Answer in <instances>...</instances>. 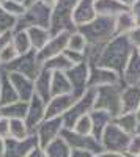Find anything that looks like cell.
Masks as SVG:
<instances>
[{
	"instance_id": "6da1fadb",
	"label": "cell",
	"mask_w": 140,
	"mask_h": 157,
	"mask_svg": "<svg viewBox=\"0 0 140 157\" xmlns=\"http://www.w3.org/2000/svg\"><path fill=\"white\" fill-rule=\"evenodd\" d=\"M134 49L135 47L131 44L128 35L115 36L103 49V52H101V55H99V60L96 63V66H101V68H106L109 71H113L115 74H118L120 78H121L123 71L126 68V64H128Z\"/></svg>"
},
{
	"instance_id": "7a4b0ae2",
	"label": "cell",
	"mask_w": 140,
	"mask_h": 157,
	"mask_svg": "<svg viewBox=\"0 0 140 157\" xmlns=\"http://www.w3.org/2000/svg\"><path fill=\"white\" fill-rule=\"evenodd\" d=\"M87 39V44L90 47L104 49L113 38L117 36L115 33V19L98 16L93 22L84 25L77 29Z\"/></svg>"
},
{
	"instance_id": "3957f363",
	"label": "cell",
	"mask_w": 140,
	"mask_h": 157,
	"mask_svg": "<svg viewBox=\"0 0 140 157\" xmlns=\"http://www.w3.org/2000/svg\"><path fill=\"white\" fill-rule=\"evenodd\" d=\"M124 85L120 82L117 85H106L96 88L95 110L107 112L113 120L121 115V93Z\"/></svg>"
},
{
	"instance_id": "277c9868",
	"label": "cell",
	"mask_w": 140,
	"mask_h": 157,
	"mask_svg": "<svg viewBox=\"0 0 140 157\" xmlns=\"http://www.w3.org/2000/svg\"><path fill=\"white\" fill-rule=\"evenodd\" d=\"M50 21H52V8L38 2L33 6L25 10L24 16L18 19L14 32H27L32 27L50 29Z\"/></svg>"
},
{
	"instance_id": "5b68a950",
	"label": "cell",
	"mask_w": 140,
	"mask_h": 157,
	"mask_svg": "<svg viewBox=\"0 0 140 157\" xmlns=\"http://www.w3.org/2000/svg\"><path fill=\"white\" fill-rule=\"evenodd\" d=\"M79 0H58L52 10V21H50V35H57L60 32H76V25L72 22V11Z\"/></svg>"
},
{
	"instance_id": "8992f818",
	"label": "cell",
	"mask_w": 140,
	"mask_h": 157,
	"mask_svg": "<svg viewBox=\"0 0 140 157\" xmlns=\"http://www.w3.org/2000/svg\"><path fill=\"white\" fill-rule=\"evenodd\" d=\"M129 134H126L124 130H121L115 123H110L107 129L104 130L103 137H101V145H103L104 151L109 152H121V154H128L129 148V141H131Z\"/></svg>"
},
{
	"instance_id": "52a82bcc",
	"label": "cell",
	"mask_w": 140,
	"mask_h": 157,
	"mask_svg": "<svg viewBox=\"0 0 140 157\" xmlns=\"http://www.w3.org/2000/svg\"><path fill=\"white\" fill-rule=\"evenodd\" d=\"M95 98H96V91L93 88H88L87 93L76 101V104L69 109V112L63 116V124L65 129H74L76 123H77L82 116L90 115L95 110Z\"/></svg>"
},
{
	"instance_id": "ba28073f",
	"label": "cell",
	"mask_w": 140,
	"mask_h": 157,
	"mask_svg": "<svg viewBox=\"0 0 140 157\" xmlns=\"http://www.w3.org/2000/svg\"><path fill=\"white\" fill-rule=\"evenodd\" d=\"M41 68H43V64L38 60V54L35 50L29 52L25 55H19L14 61H11L6 66H2V69H5L6 72H19L25 77L32 78L33 82L38 77V74H40Z\"/></svg>"
},
{
	"instance_id": "9c48e42d",
	"label": "cell",
	"mask_w": 140,
	"mask_h": 157,
	"mask_svg": "<svg viewBox=\"0 0 140 157\" xmlns=\"http://www.w3.org/2000/svg\"><path fill=\"white\" fill-rule=\"evenodd\" d=\"M60 137L68 143V146L71 149H79V151H87L93 155H98L101 152H104V148L101 145V141H98L93 135H80L77 132H74L71 129H63Z\"/></svg>"
},
{
	"instance_id": "30bf717a",
	"label": "cell",
	"mask_w": 140,
	"mask_h": 157,
	"mask_svg": "<svg viewBox=\"0 0 140 157\" xmlns=\"http://www.w3.org/2000/svg\"><path fill=\"white\" fill-rule=\"evenodd\" d=\"M71 86H72V96L76 99H80L88 90V77H90V66L88 63H80L72 66L68 72H66Z\"/></svg>"
},
{
	"instance_id": "8fae6325",
	"label": "cell",
	"mask_w": 140,
	"mask_h": 157,
	"mask_svg": "<svg viewBox=\"0 0 140 157\" xmlns=\"http://www.w3.org/2000/svg\"><path fill=\"white\" fill-rule=\"evenodd\" d=\"M71 32H60L57 35H52V38L49 39V43L44 46V49H41L38 54V60L40 63H46L47 60L54 58L57 55H61L63 52L68 49V39H69Z\"/></svg>"
},
{
	"instance_id": "7c38bea8",
	"label": "cell",
	"mask_w": 140,
	"mask_h": 157,
	"mask_svg": "<svg viewBox=\"0 0 140 157\" xmlns=\"http://www.w3.org/2000/svg\"><path fill=\"white\" fill-rule=\"evenodd\" d=\"M63 129H65L63 118H50V120H44L40 124V127L36 129V137H38V141H40V146L46 148L49 143H52L55 138L60 137Z\"/></svg>"
},
{
	"instance_id": "4fadbf2b",
	"label": "cell",
	"mask_w": 140,
	"mask_h": 157,
	"mask_svg": "<svg viewBox=\"0 0 140 157\" xmlns=\"http://www.w3.org/2000/svg\"><path fill=\"white\" fill-rule=\"evenodd\" d=\"M46 107H47V104L36 94L29 101V112L24 121L27 124L30 134H36V129L46 120Z\"/></svg>"
},
{
	"instance_id": "5bb4252c",
	"label": "cell",
	"mask_w": 140,
	"mask_h": 157,
	"mask_svg": "<svg viewBox=\"0 0 140 157\" xmlns=\"http://www.w3.org/2000/svg\"><path fill=\"white\" fill-rule=\"evenodd\" d=\"M40 145L36 134H32L25 140H14L6 138L5 140V155L3 157H27L29 152Z\"/></svg>"
},
{
	"instance_id": "9a60e30c",
	"label": "cell",
	"mask_w": 140,
	"mask_h": 157,
	"mask_svg": "<svg viewBox=\"0 0 140 157\" xmlns=\"http://www.w3.org/2000/svg\"><path fill=\"white\" fill-rule=\"evenodd\" d=\"M90 66V77H88V88H99L106 85H117L121 82V78L118 74L113 71H109L106 68L96 66V64H88Z\"/></svg>"
},
{
	"instance_id": "2e32d148",
	"label": "cell",
	"mask_w": 140,
	"mask_h": 157,
	"mask_svg": "<svg viewBox=\"0 0 140 157\" xmlns=\"http://www.w3.org/2000/svg\"><path fill=\"white\" fill-rule=\"evenodd\" d=\"M76 99L72 94H63V96H54L47 102L46 107V120H50V118H63L69 109L76 104Z\"/></svg>"
},
{
	"instance_id": "e0dca14e",
	"label": "cell",
	"mask_w": 140,
	"mask_h": 157,
	"mask_svg": "<svg viewBox=\"0 0 140 157\" xmlns=\"http://www.w3.org/2000/svg\"><path fill=\"white\" fill-rule=\"evenodd\" d=\"M98 17V13L95 8V0H79L72 11V22L76 25V30L79 27L93 22Z\"/></svg>"
},
{
	"instance_id": "ac0fdd59",
	"label": "cell",
	"mask_w": 140,
	"mask_h": 157,
	"mask_svg": "<svg viewBox=\"0 0 140 157\" xmlns=\"http://www.w3.org/2000/svg\"><path fill=\"white\" fill-rule=\"evenodd\" d=\"M8 75H10V80L13 86H14L19 99L29 102L35 96V82L19 72H8Z\"/></svg>"
},
{
	"instance_id": "d6986e66",
	"label": "cell",
	"mask_w": 140,
	"mask_h": 157,
	"mask_svg": "<svg viewBox=\"0 0 140 157\" xmlns=\"http://www.w3.org/2000/svg\"><path fill=\"white\" fill-rule=\"evenodd\" d=\"M121 83L124 86H135L140 85V54L138 50L134 49L131 54V58L126 64V68L121 75Z\"/></svg>"
},
{
	"instance_id": "ffe728a7",
	"label": "cell",
	"mask_w": 140,
	"mask_h": 157,
	"mask_svg": "<svg viewBox=\"0 0 140 157\" xmlns=\"http://www.w3.org/2000/svg\"><path fill=\"white\" fill-rule=\"evenodd\" d=\"M140 105V85L124 86L121 93V113H135Z\"/></svg>"
},
{
	"instance_id": "44dd1931",
	"label": "cell",
	"mask_w": 140,
	"mask_h": 157,
	"mask_svg": "<svg viewBox=\"0 0 140 157\" xmlns=\"http://www.w3.org/2000/svg\"><path fill=\"white\" fill-rule=\"evenodd\" d=\"M16 101H21V99L10 80V75L5 69L0 68V107L10 105V104L16 102Z\"/></svg>"
},
{
	"instance_id": "7402d4cb",
	"label": "cell",
	"mask_w": 140,
	"mask_h": 157,
	"mask_svg": "<svg viewBox=\"0 0 140 157\" xmlns=\"http://www.w3.org/2000/svg\"><path fill=\"white\" fill-rule=\"evenodd\" d=\"M95 8L98 16H106L113 19L120 16L121 13L129 11V8L124 6L120 0H95Z\"/></svg>"
},
{
	"instance_id": "603a6c76",
	"label": "cell",
	"mask_w": 140,
	"mask_h": 157,
	"mask_svg": "<svg viewBox=\"0 0 140 157\" xmlns=\"http://www.w3.org/2000/svg\"><path fill=\"white\" fill-rule=\"evenodd\" d=\"M50 85H52V71L41 68L38 77L35 78V94L40 96L46 104L52 99L50 94Z\"/></svg>"
},
{
	"instance_id": "cb8c5ba5",
	"label": "cell",
	"mask_w": 140,
	"mask_h": 157,
	"mask_svg": "<svg viewBox=\"0 0 140 157\" xmlns=\"http://www.w3.org/2000/svg\"><path fill=\"white\" fill-rule=\"evenodd\" d=\"M90 118H91V135L101 141V137H103L104 130L107 129V126L113 121V118L107 113V112H103V110H93L90 113Z\"/></svg>"
},
{
	"instance_id": "d4e9b609",
	"label": "cell",
	"mask_w": 140,
	"mask_h": 157,
	"mask_svg": "<svg viewBox=\"0 0 140 157\" xmlns=\"http://www.w3.org/2000/svg\"><path fill=\"white\" fill-rule=\"evenodd\" d=\"M50 94L54 96H63V94H72V86L66 75V72L55 71L52 72V85H50Z\"/></svg>"
},
{
	"instance_id": "484cf974",
	"label": "cell",
	"mask_w": 140,
	"mask_h": 157,
	"mask_svg": "<svg viewBox=\"0 0 140 157\" xmlns=\"http://www.w3.org/2000/svg\"><path fill=\"white\" fill-rule=\"evenodd\" d=\"M29 112V102L25 101H16L10 105L0 107V113L6 120H25Z\"/></svg>"
},
{
	"instance_id": "4316f807",
	"label": "cell",
	"mask_w": 140,
	"mask_h": 157,
	"mask_svg": "<svg viewBox=\"0 0 140 157\" xmlns=\"http://www.w3.org/2000/svg\"><path fill=\"white\" fill-rule=\"evenodd\" d=\"M30 43H32V49L35 52H40L41 49H44V46L49 43V39L52 38L49 29H43V27H32L27 30Z\"/></svg>"
},
{
	"instance_id": "83f0119b",
	"label": "cell",
	"mask_w": 140,
	"mask_h": 157,
	"mask_svg": "<svg viewBox=\"0 0 140 157\" xmlns=\"http://www.w3.org/2000/svg\"><path fill=\"white\" fill-rule=\"evenodd\" d=\"M113 123L129 135L137 134V129H138V124H140L135 113H121L120 116H117L115 120H113Z\"/></svg>"
},
{
	"instance_id": "f1b7e54d",
	"label": "cell",
	"mask_w": 140,
	"mask_h": 157,
	"mask_svg": "<svg viewBox=\"0 0 140 157\" xmlns=\"http://www.w3.org/2000/svg\"><path fill=\"white\" fill-rule=\"evenodd\" d=\"M44 151H46L47 157H71L72 149L68 146V143L61 137H58L52 143H49V145L44 148Z\"/></svg>"
},
{
	"instance_id": "f546056e",
	"label": "cell",
	"mask_w": 140,
	"mask_h": 157,
	"mask_svg": "<svg viewBox=\"0 0 140 157\" xmlns=\"http://www.w3.org/2000/svg\"><path fill=\"white\" fill-rule=\"evenodd\" d=\"M135 27H137L135 21H134V17H132V14L129 11L121 13L120 16L115 17V33H117V36H120V35H129Z\"/></svg>"
},
{
	"instance_id": "4dcf8cb0",
	"label": "cell",
	"mask_w": 140,
	"mask_h": 157,
	"mask_svg": "<svg viewBox=\"0 0 140 157\" xmlns=\"http://www.w3.org/2000/svg\"><path fill=\"white\" fill-rule=\"evenodd\" d=\"M13 47L16 49L18 55H25L32 52V43H30V38L27 32H14L13 35Z\"/></svg>"
},
{
	"instance_id": "1f68e13d",
	"label": "cell",
	"mask_w": 140,
	"mask_h": 157,
	"mask_svg": "<svg viewBox=\"0 0 140 157\" xmlns=\"http://www.w3.org/2000/svg\"><path fill=\"white\" fill-rule=\"evenodd\" d=\"M72 66H74V64L65 57V54L57 55V57H54V58L47 60L46 63H43V68H46V69H49V71H52V72H55V71L68 72Z\"/></svg>"
},
{
	"instance_id": "d6a6232c",
	"label": "cell",
	"mask_w": 140,
	"mask_h": 157,
	"mask_svg": "<svg viewBox=\"0 0 140 157\" xmlns=\"http://www.w3.org/2000/svg\"><path fill=\"white\" fill-rule=\"evenodd\" d=\"M30 130L24 120H10V138L14 140H25L30 137Z\"/></svg>"
},
{
	"instance_id": "836d02e7",
	"label": "cell",
	"mask_w": 140,
	"mask_h": 157,
	"mask_svg": "<svg viewBox=\"0 0 140 157\" xmlns=\"http://www.w3.org/2000/svg\"><path fill=\"white\" fill-rule=\"evenodd\" d=\"M87 47H88V44H87L85 36L79 30L71 32L69 39H68V49L69 50H74V52H82V54H85Z\"/></svg>"
},
{
	"instance_id": "e575fe53",
	"label": "cell",
	"mask_w": 140,
	"mask_h": 157,
	"mask_svg": "<svg viewBox=\"0 0 140 157\" xmlns=\"http://www.w3.org/2000/svg\"><path fill=\"white\" fill-rule=\"evenodd\" d=\"M18 19L14 16H11L10 13L5 11V8L0 5V33L5 32H14Z\"/></svg>"
},
{
	"instance_id": "d590c367",
	"label": "cell",
	"mask_w": 140,
	"mask_h": 157,
	"mask_svg": "<svg viewBox=\"0 0 140 157\" xmlns=\"http://www.w3.org/2000/svg\"><path fill=\"white\" fill-rule=\"evenodd\" d=\"M2 6L5 8L6 13H10L11 16H14L16 19H19L21 16H24V13H25V8L22 3L19 2H14V0H5V2L2 3Z\"/></svg>"
},
{
	"instance_id": "8d00e7d4",
	"label": "cell",
	"mask_w": 140,
	"mask_h": 157,
	"mask_svg": "<svg viewBox=\"0 0 140 157\" xmlns=\"http://www.w3.org/2000/svg\"><path fill=\"white\" fill-rule=\"evenodd\" d=\"M72 130H74V132H77V134H80V135H91L93 127H91V118H90V115L82 116L80 120L76 123Z\"/></svg>"
},
{
	"instance_id": "74e56055",
	"label": "cell",
	"mask_w": 140,
	"mask_h": 157,
	"mask_svg": "<svg viewBox=\"0 0 140 157\" xmlns=\"http://www.w3.org/2000/svg\"><path fill=\"white\" fill-rule=\"evenodd\" d=\"M18 57H19V55H18L16 49L13 47V44L8 46V47H5L2 52H0V68L6 66V64H10L11 61H14Z\"/></svg>"
},
{
	"instance_id": "f35d334b",
	"label": "cell",
	"mask_w": 140,
	"mask_h": 157,
	"mask_svg": "<svg viewBox=\"0 0 140 157\" xmlns=\"http://www.w3.org/2000/svg\"><path fill=\"white\" fill-rule=\"evenodd\" d=\"M65 57L74 64H80V63H85L87 61V57H85V54H82V52H74V50H69V49H66L65 52Z\"/></svg>"
},
{
	"instance_id": "ab89813d",
	"label": "cell",
	"mask_w": 140,
	"mask_h": 157,
	"mask_svg": "<svg viewBox=\"0 0 140 157\" xmlns=\"http://www.w3.org/2000/svg\"><path fill=\"white\" fill-rule=\"evenodd\" d=\"M128 155H140V134H135L131 137Z\"/></svg>"
},
{
	"instance_id": "60d3db41",
	"label": "cell",
	"mask_w": 140,
	"mask_h": 157,
	"mask_svg": "<svg viewBox=\"0 0 140 157\" xmlns=\"http://www.w3.org/2000/svg\"><path fill=\"white\" fill-rule=\"evenodd\" d=\"M13 35L14 32H5V33H0V52H2L5 47L13 44Z\"/></svg>"
},
{
	"instance_id": "b9f144b4",
	"label": "cell",
	"mask_w": 140,
	"mask_h": 157,
	"mask_svg": "<svg viewBox=\"0 0 140 157\" xmlns=\"http://www.w3.org/2000/svg\"><path fill=\"white\" fill-rule=\"evenodd\" d=\"M0 138H10V120L6 118H0Z\"/></svg>"
},
{
	"instance_id": "7bdbcfd3",
	"label": "cell",
	"mask_w": 140,
	"mask_h": 157,
	"mask_svg": "<svg viewBox=\"0 0 140 157\" xmlns=\"http://www.w3.org/2000/svg\"><path fill=\"white\" fill-rule=\"evenodd\" d=\"M128 38H129L131 44H132L135 49H138V47H140V27H135V29L128 35Z\"/></svg>"
},
{
	"instance_id": "ee69618b",
	"label": "cell",
	"mask_w": 140,
	"mask_h": 157,
	"mask_svg": "<svg viewBox=\"0 0 140 157\" xmlns=\"http://www.w3.org/2000/svg\"><path fill=\"white\" fill-rule=\"evenodd\" d=\"M129 13L132 14V17L135 21V25H137V27H140V0H138L135 5H132L129 8Z\"/></svg>"
},
{
	"instance_id": "f6af8a7d",
	"label": "cell",
	"mask_w": 140,
	"mask_h": 157,
	"mask_svg": "<svg viewBox=\"0 0 140 157\" xmlns=\"http://www.w3.org/2000/svg\"><path fill=\"white\" fill-rule=\"evenodd\" d=\"M27 157H47V155H46L44 148H41L40 145H38L36 148H33V149L29 152V155H27Z\"/></svg>"
},
{
	"instance_id": "bcb514c9",
	"label": "cell",
	"mask_w": 140,
	"mask_h": 157,
	"mask_svg": "<svg viewBox=\"0 0 140 157\" xmlns=\"http://www.w3.org/2000/svg\"><path fill=\"white\" fill-rule=\"evenodd\" d=\"M93 157H128V154H121V152H109V151H104L98 155H93Z\"/></svg>"
},
{
	"instance_id": "7dc6e473",
	"label": "cell",
	"mask_w": 140,
	"mask_h": 157,
	"mask_svg": "<svg viewBox=\"0 0 140 157\" xmlns=\"http://www.w3.org/2000/svg\"><path fill=\"white\" fill-rule=\"evenodd\" d=\"M71 157H93V154L87 152V151H79V149H72Z\"/></svg>"
},
{
	"instance_id": "c3c4849f",
	"label": "cell",
	"mask_w": 140,
	"mask_h": 157,
	"mask_svg": "<svg viewBox=\"0 0 140 157\" xmlns=\"http://www.w3.org/2000/svg\"><path fill=\"white\" fill-rule=\"evenodd\" d=\"M40 2H41V3H44V5H47L49 8H52V10H54V6L57 5L58 0H40Z\"/></svg>"
},
{
	"instance_id": "681fc988",
	"label": "cell",
	"mask_w": 140,
	"mask_h": 157,
	"mask_svg": "<svg viewBox=\"0 0 140 157\" xmlns=\"http://www.w3.org/2000/svg\"><path fill=\"white\" fill-rule=\"evenodd\" d=\"M38 2H40V0H24L22 5H24L25 8H30V6H33L35 3H38Z\"/></svg>"
},
{
	"instance_id": "f907efd6",
	"label": "cell",
	"mask_w": 140,
	"mask_h": 157,
	"mask_svg": "<svg viewBox=\"0 0 140 157\" xmlns=\"http://www.w3.org/2000/svg\"><path fill=\"white\" fill-rule=\"evenodd\" d=\"M120 2L124 5V6H128V8H131L132 5H135L137 2H138V0H120Z\"/></svg>"
},
{
	"instance_id": "816d5d0a",
	"label": "cell",
	"mask_w": 140,
	"mask_h": 157,
	"mask_svg": "<svg viewBox=\"0 0 140 157\" xmlns=\"http://www.w3.org/2000/svg\"><path fill=\"white\" fill-rule=\"evenodd\" d=\"M5 155V140L0 138V157Z\"/></svg>"
},
{
	"instance_id": "f5cc1de1",
	"label": "cell",
	"mask_w": 140,
	"mask_h": 157,
	"mask_svg": "<svg viewBox=\"0 0 140 157\" xmlns=\"http://www.w3.org/2000/svg\"><path fill=\"white\" fill-rule=\"evenodd\" d=\"M135 115H137V118H138V121H140V105H138V110L135 112Z\"/></svg>"
},
{
	"instance_id": "db71d44e",
	"label": "cell",
	"mask_w": 140,
	"mask_h": 157,
	"mask_svg": "<svg viewBox=\"0 0 140 157\" xmlns=\"http://www.w3.org/2000/svg\"><path fill=\"white\" fill-rule=\"evenodd\" d=\"M14 2H19V3H22V2H24V0H14Z\"/></svg>"
},
{
	"instance_id": "11a10c76",
	"label": "cell",
	"mask_w": 140,
	"mask_h": 157,
	"mask_svg": "<svg viewBox=\"0 0 140 157\" xmlns=\"http://www.w3.org/2000/svg\"><path fill=\"white\" fill-rule=\"evenodd\" d=\"M128 157H140V155H128Z\"/></svg>"
},
{
	"instance_id": "9f6ffc18",
	"label": "cell",
	"mask_w": 140,
	"mask_h": 157,
	"mask_svg": "<svg viewBox=\"0 0 140 157\" xmlns=\"http://www.w3.org/2000/svg\"><path fill=\"white\" fill-rule=\"evenodd\" d=\"M3 2H5V0H0V5H2V3H3Z\"/></svg>"
},
{
	"instance_id": "6f0895ef",
	"label": "cell",
	"mask_w": 140,
	"mask_h": 157,
	"mask_svg": "<svg viewBox=\"0 0 140 157\" xmlns=\"http://www.w3.org/2000/svg\"><path fill=\"white\" fill-rule=\"evenodd\" d=\"M137 50H138V54H140V47H138V49H137Z\"/></svg>"
},
{
	"instance_id": "680465c9",
	"label": "cell",
	"mask_w": 140,
	"mask_h": 157,
	"mask_svg": "<svg viewBox=\"0 0 140 157\" xmlns=\"http://www.w3.org/2000/svg\"><path fill=\"white\" fill-rule=\"evenodd\" d=\"M0 118H2V113H0Z\"/></svg>"
}]
</instances>
